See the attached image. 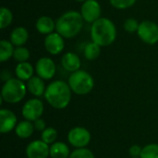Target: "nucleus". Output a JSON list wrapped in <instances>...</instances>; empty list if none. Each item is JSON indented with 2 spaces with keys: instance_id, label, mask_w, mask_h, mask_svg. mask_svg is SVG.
I'll return each instance as SVG.
<instances>
[{
  "instance_id": "5",
  "label": "nucleus",
  "mask_w": 158,
  "mask_h": 158,
  "mask_svg": "<svg viewBox=\"0 0 158 158\" xmlns=\"http://www.w3.org/2000/svg\"><path fill=\"white\" fill-rule=\"evenodd\" d=\"M68 83L71 91L79 95L88 94L92 92L94 86V81L92 75L82 69L72 72L69 78Z\"/></svg>"
},
{
  "instance_id": "12",
  "label": "nucleus",
  "mask_w": 158,
  "mask_h": 158,
  "mask_svg": "<svg viewBox=\"0 0 158 158\" xmlns=\"http://www.w3.org/2000/svg\"><path fill=\"white\" fill-rule=\"evenodd\" d=\"M26 156L28 158H47L50 156V147L42 140L33 141L27 146Z\"/></svg>"
},
{
  "instance_id": "25",
  "label": "nucleus",
  "mask_w": 158,
  "mask_h": 158,
  "mask_svg": "<svg viewBox=\"0 0 158 158\" xmlns=\"http://www.w3.org/2000/svg\"><path fill=\"white\" fill-rule=\"evenodd\" d=\"M141 158H158V144L150 143L144 146L141 153Z\"/></svg>"
},
{
  "instance_id": "6",
  "label": "nucleus",
  "mask_w": 158,
  "mask_h": 158,
  "mask_svg": "<svg viewBox=\"0 0 158 158\" xmlns=\"http://www.w3.org/2000/svg\"><path fill=\"white\" fill-rule=\"evenodd\" d=\"M137 33L140 39L147 44L153 45L158 42V25L154 21L144 20L141 22Z\"/></svg>"
},
{
  "instance_id": "19",
  "label": "nucleus",
  "mask_w": 158,
  "mask_h": 158,
  "mask_svg": "<svg viewBox=\"0 0 158 158\" xmlns=\"http://www.w3.org/2000/svg\"><path fill=\"white\" fill-rule=\"evenodd\" d=\"M69 148L63 142L54 143L50 146V156L52 158H69Z\"/></svg>"
},
{
  "instance_id": "32",
  "label": "nucleus",
  "mask_w": 158,
  "mask_h": 158,
  "mask_svg": "<svg viewBox=\"0 0 158 158\" xmlns=\"http://www.w3.org/2000/svg\"><path fill=\"white\" fill-rule=\"evenodd\" d=\"M75 1H77V2H82V3H84L85 1H87V0H75Z\"/></svg>"
},
{
  "instance_id": "9",
  "label": "nucleus",
  "mask_w": 158,
  "mask_h": 158,
  "mask_svg": "<svg viewBox=\"0 0 158 158\" xmlns=\"http://www.w3.org/2000/svg\"><path fill=\"white\" fill-rule=\"evenodd\" d=\"M81 14L86 22L94 23L101 18L102 8L96 0H87L81 6Z\"/></svg>"
},
{
  "instance_id": "11",
  "label": "nucleus",
  "mask_w": 158,
  "mask_h": 158,
  "mask_svg": "<svg viewBox=\"0 0 158 158\" xmlns=\"http://www.w3.org/2000/svg\"><path fill=\"white\" fill-rule=\"evenodd\" d=\"M44 47L49 54L58 55L65 48L64 37L56 31L48 34L44 39Z\"/></svg>"
},
{
  "instance_id": "7",
  "label": "nucleus",
  "mask_w": 158,
  "mask_h": 158,
  "mask_svg": "<svg viewBox=\"0 0 158 158\" xmlns=\"http://www.w3.org/2000/svg\"><path fill=\"white\" fill-rule=\"evenodd\" d=\"M21 112L26 120L34 122L35 120L41 118L44 113V104L37 98L30 99L22 106Z\"/></svg>"
},
{
  "instance_id": "2",
  "label": "nucleus",
  "mask_w": 158,
  "mask_h": 158,
  "mask_svg": "<svg viewBox=\"0 0 158 158\" xmlns=\"http://www.w3.org/2000/svg\"><path fill=\"white\" fill-rule=\"evenodd\" d=\"M92 41L101 47L111 45L117 38V29L113 21L107 18H100L91 28Z\"/></svg>"
},
{
  "instance_id": "28",
  "label": "nucleus",
  "mask_w": 158,
  "mask_h": 158,
  "mask_svg": "<svg viewBox=\"0 0 158 158\" xmlns=\"http://www.w3.org/2000/svg\"><path fill=\"white\" fill-rule=\"evenodd\" d=\"M139 26H140V23L138 22L137 19H133V18H131V19H128L125 20L124 24H123V27H124V30L130 33H133V32H137L138 31V29H139Z\"/></svg>"
},
{
  "instance_id": "27",
  "label": "nucleus",
  "mask_w": 158,
  "mask_h": 158,
  "mask_svg": "<svg viewBox=\"0 0 158 158\" xmlns=\"http://www.w3.org/2000/svg\"><path fill=\"white\" fill-rule=\"evenodd\" d=\"M69 158H94L92 151L87 148H77L74 150Z\"/></svg>"
},
{
  "instance_id": "14",
  "label": "nucleus",
  "mask_w": 158,
  "mask_h": 158,
  "mask_svg": "<svg viewBox=\"0 0 158 158\" xmlns=\"http://www.w3.org/2000/svg\"><path fill=\"white\" fill-rule=\"evenodd\" d=\"M61 64H62V67L67 71L75 72L80 69L81 66V58L78 56V55L72 52H68L62 56Z\"/></svg>"
},
{
  "instance_id": "3",
  "label": "nucleus",
  "mask_w": 158,
  "mask_h": 158,
  "mask_svg": "<svg viewBox=\"0 0 158 158\" xmlns=\"http://www.w3.org/2000/svg\"><path fill=\"white\" fill-rule=\"evenodd\" d=\"M83 18L80 12L68 11L61 15L56 22V31L64 38L70 39L78 35L83 27Z\"/></svg>"
},
{
  "instance_id": "1",
  "label": "nucleus",
  "mask_w": 158,
  "mask_h": 158,
  "mask_svg": "<svg viewBox=\"0 0 158 158\" xmlns=\"http://www.w3.org/2000/svg\"><path fill=\"white\" fill-rule=\"evenodd\" d=\"M71 92L69 83L63 81H55L46 87L44 98L52 107L64 109L71 100Z\"/></svg>"
},
{
  "instance_id": "10",
  "label": "nucleus",
  "mask_w": 158,
  "mask_h": 158,
  "mask_svg": "<svg viewBox=\"0 0 158 158\" xmlns=\"http://www.w3.org/2000/svg\"><path fill=\"white\" fill-rule=\"evenodd\" d=\"M35 71L37 76L43 80H50L56 74L55 62L49 57H41L36 62Z\"/></svg>"
},
{
  "instance_id": "17",
  "label": "nucleus",
  "mask_w": 158,
  "mask_h": 158,
  "mask_svg": "<svg viewBox=\"0 0 158 158\" xmlns=\"http://www.w3.org/2000/svg\"><path fill=\"white\" fill-rule=\"evenodd\" d=\"M29 39V32L23 27L15 28L10 34V42L14 46H23Z\"/></svg>"
},
{
  "instance_id": "26",
  "label": "nucleus",
  "mask_w": 158,
  "mask_h": 158,
  "mask_svg": "<svg viewBox=\"0 0 158 158\" xmlns=\"http://www.w3.org/2000/svg\"><path fill=\"white\" fill-rule=\"evenodd\" d=\"M57 138V131L54 128H46L42 131V141L47 144H53Z\"/></svg>"
},
{
  "instance_id": "20",
  "label": "nucleus",
  "mask_w": 158,
  "mask_h": 158,
  "mask_svg": "<svg viewBox=\"0 0 158 158\" xmlns=\"http://www.w3.org/2000/svg\"><path fill=\"white\" fill-rule=\"evenodd\" d=\"M34 125L30 120H23L17 124L15 128V132L18 137L21 139H27L31 137L34 131Z\"/></svg>"
},
{
  "instance_id": "8",
  "label": "nucleus",
  "mask_w": 158,
  "mask_h": 158,
  "mask_svg": "<svg viewBox=\"0 0 158 158\" xmlns=\"http://www.w3.org/2000/svg\"><path fill=\"white\" fill-rule=\"evenodd\" d=\"M69 143L76 148L86 147L91 141V133L83 127H75L68 134Z\"/></svg>"
},
{
  "instance_id": "33",
  "label": "nucleus",
  "mask_w": 158,
  "mask_h": 158,
  "mask_svg": "<svg viewBox=\"0 0 158 158\" xmlns=\"http://www.w3.org/2000/svg\"><path fill=\"white\" fill-rule=\"evenodd\" d=\"M131 158H141V157H131Z\"/></svg>"
},
{
  "instance_id": "30",
  "label": "nucleus",
  "mask_w": 158,
  "mask_h": 158,
  "mask_svg": "<svg viewBox=\"0 0 158 158\" xmlns=\"http://www.w3.org/2000/svg\"><path fill=\"white\" fill-rule=\"evenodd\" d=\"M142 150H143V148H141V146H139L137 144L132 145L130 148V155H131V157H140Z\"/></svg>"
},
{
  "instance_id": "21",
  "label": "nucleus",
  "mask_w": 158,
  "mask_h": 158,
  "mask_svg": "<svg viewBox=\"0 0 158 158\" xmlns=\"http://www.w3.org/2000/svg\"><path fill=\"white\" fill-rule=\"evenodd\" d=\"M14 45L11 42L6 40L0 41V62L4 63L7 61L10 57H13Z\"/></svg>"
},
{
  "instance_id": "29",
  "label": "nucleus",
  "mask_w": 158,
  "mask_h": 158,
  "mask_svg": "<svg viewBox=\"0 0 158 158\" xmlns=\"http://www.w3.org/2000/svg\"><path fill=\"white\" fill-rule=\"evenodd\" d=\"M137 0H109L110 4L118 9H126L132 6Z\"/></svg>"
},
{
  "instance_id": "15",
  "label": "nucleus",
  "mask_w": 158,
  "mask_h": 158,
  "mask_svg": "<svg viewBox=\"0 0 158 158\" xmlns=\"http://www.w3.org/2000/svg\"><path fill=\"white\" fill-rule=\"evenodd\" d=\"M27 90L34 96L41 97L44 95L46 87L44 85V80L39 76H33L29 81H27Z\"/></svg>"
},
{
  "instance_id": "16",
  "label": "nucleus",
  "mask_w": 158,
  "mask_h": 158,
  "mask_svg": "<svg viewBox=\"0 0 158 158\" xmlns=\"http://www.w3.org/2000/svg\"><path fill=\"white\" fill-rule=\"evenodd\" d=\"M35 27L40 33L48 35L56 30V22L48 16H42L37 19Z\"/></svg>"
},
{
  "instance_id": "23",
  "label": "nucleus",
  "mask_w": 158,
  "mask_h": 158,
  "mask_svg": "<svg viewBox=\"0 0 158 158\" xmlns=\"http://www.w3.org/2000/svg\"><path fill=\"white\" fill-rule=\"evenodd\" d=\"M13 20L12 12L5 6H2L0 9V28L4 30L5 28L8 27Z\"/></svg>"
},
{
  "instance_id": "31",
  "label": "nucleus",
  "mask_w": 158,
  "mask_h": 158,
  "mask_svg": "<svg viewBox=\"0 0 158 158\" xmlns=\"http://www.w3.org/2000/svg\"><path fill=\"white\" fill-rule=\"evenodd\" d=\"M33 125H34V129L37 130V131H43L44 130H45V121L42 118H39L37 120H35L33 122Z\"/></svg>"
},
{
  "instance_id": "18",
  "label": "nucleus",
  "mask_w": 158,
  "mask_h": 158,
  "mask_svg": "<svg viewBox=\"0 0 158 158\" xmlns=\"http://www.w3.org/2000/svg\"><path fill=\"white\" fill-rule=\"evenodd\" d=\"M33 68L31 64L27 62L19 63L15 69V74L18 79L21 81H29L31 77H33Z\"/></svg>"
},
{
  "instance_id": "13",
  "label": "nucleus",
  "mask_w": 158,
  "mask_h": 158,
  "mask_svg": "<svg viewBox=\"0 0 158 158\" xmlns=\"http://www.w3.org/2000/svg\"><path fill=\"white\" fill-rule=\"evenodd\" d=\"M17 126V117L8 109L0 110V132L8 133Z\"/></svg>"
},
{
  "instance_id": "4",
  "label": "nucleus",
  "mask_w": 158,
  "mask_h": 158,
  "mask_svg": "<svg viewBox=\"0 0 158 158\" xmlns=\"http://www.w3.org/2000/svg\"><path fill=\"white\" fill-rule=\"evenodd\" d=\"M27 91V86L23 81L11 78L5 81L1 90V98L6 103L17 104L24 98Z\"/></svg>"
},
{
  "instance_id": "22",
  "label": "nucleus",
  "mask_w": 158,
  "mask_h": 158,
  "mask_svg": "<svg viewBox=\"0 0 158 158\" xmlns=\"http://www.w3.org/2000/svg\"><path fill=\"white\" fill-rule=\"evenodd\" d=\"M101 53V46L94 42L88 43L84 47V56L88 60H95Z\"/></svg>"
},
{
  "instance_id": "24",
  "label": "nucleus",
  "mask_w": 158,
  "mask_h": 158,
  "mask_svg": "<svg viewBox=\"0 0 158 158\" xmlns=\"http://www.w3.org/2000/svg\"><path fill=\"white\" fill-rule=\"evenodd\" d=\"M30 56L31 54L28 48L24 46H17L14 50L13 58L19 63H21V62H27L28 59L30 58Z\"/></svg>"
}]
</instances>
